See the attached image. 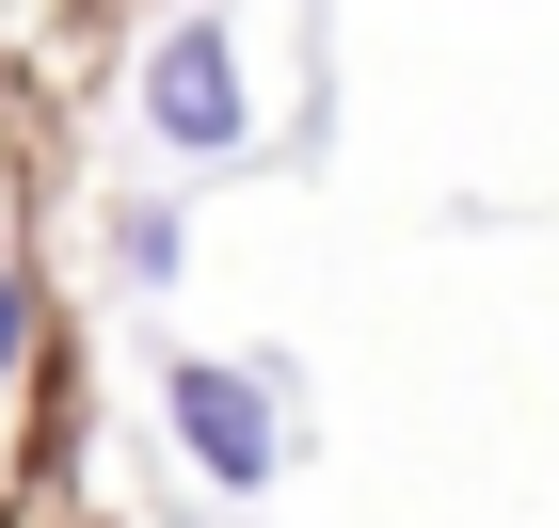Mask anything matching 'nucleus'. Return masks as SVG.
Here are the masks:
<instances>
[{
	"instance_id": "1",
	"label": "nucleus",
	"mask_w": 559,
	"mask_h": 528,
	"mask_svg": "<svg viewBox=\"0 0 559 528\" xmlns=\"http://www.w3.org/2000/svg\"><path fill=\"white\" fill-rule=\"evenodd\" d=\"M144 129H160L176 161H240V144H257V96H240L224 16H176V33L144 48Z\"/></svg>"
},
{
	"instance_id": "2",
	"label": "nucleus",
	"mask_w": 559,
	"mask_h": 528,
	"mask_svg": "<svg viewBox=\"0 0 559 528\" xmlns=\"http://www.w3.org/2000/svg\"><path fill=\"white\" fill-rule=\"evenodd\" d=\"M160 400H176V448H192L224 496H257L272 465H288V433H272V385H257V368H209V352H192Z\"/></svg>"
},
{
	"instance_id": "3",
	"label": "nucleus",
	"mask_w": 559,
	"mask_h": 528,
	"mask_svg": "<svg viewBox=\"0 0 559 528\" xmlns=\"http://www.w3.org/2000/svg\"><path fill=\"white\" fill-rule=\"evenodd\" d=\"M112 257H129V289H176V209H112Z\"/></svg>"
},
{
	"instance_id": "4",
	"label": "nucleus",
	"mask_w": 559,
	"mask_h": 528,
	"mask_svg": "<svg viewBox=\"0 0 559 528\" xmlns=\"http://www.w3.org/2000/svg\"><path fill=\"white\" fill-rule=\"evenodd\" d=\"M16 368H33V272L0 257V385H16Z\"/></svg>"
}]
</instances>
